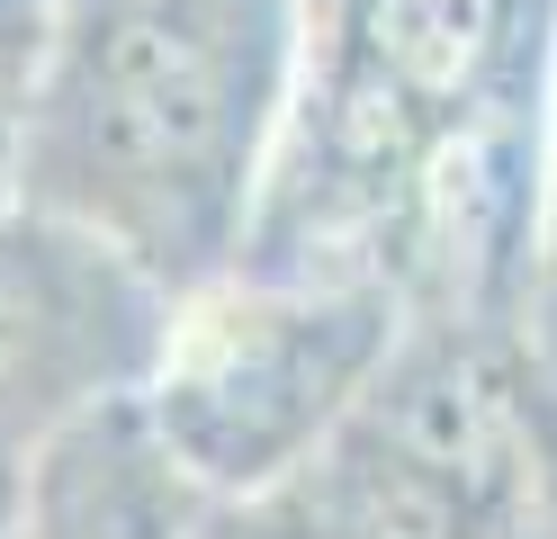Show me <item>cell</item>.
Here are the masks:
<instances>
[{
  "mask_svg": "<svg viewBox=\"0 0 557 539\" xmlns=\"http://www.w3.org/2000/svg\"><path fill=\"white\" fill-rule=\"evenodd\" d=\"M306 63L315 0H37L18 207L99 234L181 297L252 252Z\"/></svg>",
  "mask_w": 557,
  "mask_h": 539,
  "instance_id": "1",
  "label": "cell"
},
{
  "mask_svg": "<svg viewBox=\"0 0 557 539\" xmlns=\"http://www.w3.org/2000/svg\"><path fill=\"white\" fill-rule=\"evenodd\" d=\"M405 323L413 297L396 270L234 261L171 297L135 405L216 503L261 494L324 458Z\"/></svg>",
  "mask_w": 557,
  "mask_h": 539,
  "instance_id": "2",
  "label": "cell"
},
{
  "mask_svg": "<svg viewBox=\"0 0 557 539\" xmlns=\"http://www.w3.org/2000/svg\"><path fill=\"white\" fill-rule=\"evenodd\" d=\"M387 539H521L540 494V351L521 323H405L306 467Z\"/></svg>",
  "mask_w": 557,
  "mask_h": 539,
  "instance_id": "3",
  "label": "cell"
},
{
  "mask_svg": "<svg viewBox=\"0 0 557 539\" xmlns=\"http://www.w3.org/2000/svg\"><path fill=\"white\" fill-rule=\"evenodd\" d=\"M171 287L46 207L0 216V494L73 414L145 387Z\"/></svg>",
  "mask_w": 557,
  "mask_h": 539,
  "instance_id": "4",
  "label": "cell"
},
{
  "mask_svg": "<svg viewBox=\"0 0 557 539\" xmlns=\"http://www.w3.org/2000/svg\"><path fill=\"white\" fill-rule=\"evenodd\" d=\"M207 494L135 395H109L54 431L0 494V539H198Z\"/></svg>",
  "mask_w": 557,
  "mask_h": 539,
  "instance_id": "5",
  "label": "cell"
},
{
  "mask_svg": "<svg viewBox=\"0 0 557 539\" xmlns=\"http://www.w3.org/2000/svg\"><path fill=\"white\" fill-rule=\"evenodd\" d=\"M521 333L557 359V10L531 63V270H521Z\"/></svg>",
  "mask_w": 557,
  "mask_h": 539,
  "instance_id": "6",
  "label": "cell"
},
{
  "mask_svg": "<svg viewBox=\"0 0 557 539\" xmlns=\"http://www.w3.org/2000/svg\"><path fill=\"white\" fill-rule=\"evenodd\" d=\"M198 539H387L377 522H360L324 477H297L288 486H261V494H225L207 503V530Z\"/></svg>",
  "mask_w": 557,
  "mask_h": 539,
  "instance_id": "7",
  "label": "cell"
},
{
  "mask_svg": "<svg viewBox=\"0 0 557 539\" xmlns=\"http://www.w3.org/2000/svg\"><path fill=\"white\" fill-rule=\"evenodd\" d=\"M521 539H557V359H540V494Z\"/></svg>",
  "mask_w": 557,
  "mask_h": 539,
  "instance_id": "8",
  "label": "cell"
},
{
  "mask_svg": "<svg viewBox=\"0 0 557 539\" xmlns=\"http://www.w3.org/2000/svg\"><path fill=\"white\" fill-rule=\"evenodd\" d=\"M18 207V82H0V216Z\"/></svg>",
  "mask_w": 557,
  "mask_h": 539,
  "instance_id": "9",
  "label": "cell"
}]
</instances>
